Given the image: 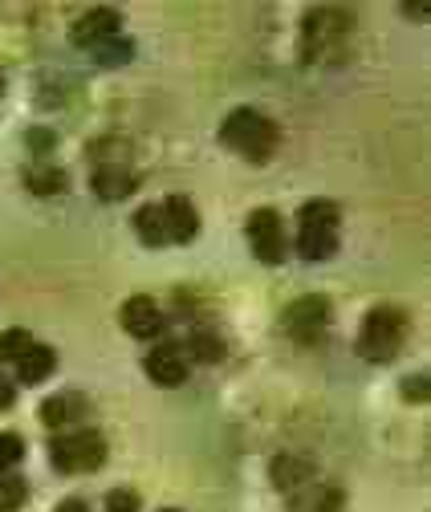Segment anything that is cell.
<instances>
[{"label": "cell", "mask_w": 431, "mask_h": 512, "mask_svg": "<svg viewBox=\"0 0 431 512\" xmlns=\"http://www.w3.org/2000/svg\"><path fill=\"white\" fill-rule=\"evenodd\" d=\"M220 143L232 147L236 155H244L249 163H269L281 143V131L261 110H232L220 126Z\"/></svg>", "instance_id": "1"}, {"label": "cell", "mask_w": 431, "mask_h": 512, "mask_svg": "<svg viewBox=\"0 0 431 512\" xmlns=\"http://www.w3.org/2000/svg\"><path fill=\"white\" fill-rule=\"evenodd\" d=\"M338 224L342 212L334 200H310L297 212V252L305 261H326L338 248Z\"/></svg>", "instance_id": "2"}, {"label": "cell", "mask_w": 431, "mask_h": 512, "mask_svg": "<svg viewBox=\"0 0 431 512\" xmlns=\"http://www.w3.org/2000/svg\"><path fill=\"white\" fill-rule=\"evenodd\" d=\"M411 334V322H407V313L395 309V305H383V309H371L366 313V322L358 330V354L366 362H391L403 342Z\"/></svg>", "instance_id": "3"}, {"label": "cell", "mask_w": 431, "mask_h": 512, "mask_svg": "<svg viewBox=\"0 0 431 512\" xmlns=\"http://www.w3.org/2000/svg\"><path fill=\"white\" fill-rule=\"evenodd\" d=\"M354 29V17L346 9H310L301 25V61H322L326 53H338Z\"/></svg>", "instance_id": "4"}, {"label": "cell", "mask_w": 431, "mask_h": 512, "mask_svg": "<svg viewBox=\"0 0 431 512\" xmlns=\"http://www.w3.org/2000/svg\"><path fill=\"white\" fill-rule=\"evenodd\" d=\"M106 460V439L98 431H66V435H53L49 439V464L66 476H78V472H94L102 468Z\"/></svg>", "instance_id": "5"}, {"label": "cell", "mask_w": 431, "mask_h": 512, "mask_svg": "<svg viewBox=\"0 0 431 512\" xmlns=\"http://www.w3.org/2000/svg\"><path fill=\"white\" fill-rule=\"evenodd\" d=\"M326 326H330V301L322 293H305L281 313V330L301 346H314L326 334Z\"/></svg>", "instance_id": "6"}, {"label": "cell", "mask_w": 431, "mask_h": 512, "mask_svg": "<svg viewBox=\"0 0 431 512\" xmlns=\"http://www.w3.org/2000/svg\"><path fill=\"white\" fill-rule=\"evenodd\" d=\"M244 232H249V244H253L261 265H281L285 261V224L273 208H257L249 216V224H244Z\"/></svg>", "instance_id": "7"}, {"label": "cell", "mask_w": 431, "mask_h": 512, "mask_svg": "<svg viewBox=\"0 0 431 512\" xmlns=\"http://www.w3.org/2000/svg\"><path fill=\"white\" fill-rule=\"evenodd\" d=\"M118 29H122V13H118V9H90L86 17L74 21L70 45H78V49H98V45L114 41Z\"/></svg>", "instance_id": "8"}, {"label": "cell", "mask_w": 431, "mask_h": 512, "mask_svg": "<svg viewBox=\"0 0 431 512\" xmlns=\"http://www.w3.org/2000/svg\"><path fill=\"white\" fill-rule=\"evenodd\" d=\"M118 322H122V330H127L131 338H143V342H151L159 330H163V313H159V305L151 301V297H127V305L118 309Z\"/></svg>", "instance_id": "9"}, {"label": "cell", "mask_w": 431, "mask_h": 512, "mask_svg": "<svg viewBox=\"0 0 431 512\" xmlns=\"http://www.w3.org/2000/svg\"><path fill=\"white\" fill-rule=\"evenodd\" d=\"M143 370H147L151 382H159V387H179V382L188 378V358H183L179 346L163 342V346H155V350L143 358Z\"/></svg>", "instance_id": "10"}, {"label": "cell", "mask_w": 431, "mask_h": 512, "mask_svg": "<svg viewBox=\"0 0 431 512\" xmlns=\"http://www.w3.org/2000/svg\"><path fill=\"white\" fill-rule=\"evenodd\" d=\"M159 208H163V224H167V244H171V240H175V244L196 240L200 216H196V204H192L188 196H167Z\"/></svg>", "instance_id": "11"}, {"label": "cell", "mask_w": 431, "mask_h": 512, "mask_svg": "<svg viewBox=\"0 0 431 512\" xmlns=\"http://www.w3.org/2000/svg\"><path fill=\"white\" fill-rule=\"evenodd\" d=\"M135 187H139V179H135L127 167H118V163H110V167H98V171H94V196H98V200H106V204L127 200Z\"/></svg>", "instance_id": "12"}, {"label": "cell", "mask_w": 431, "mask_h": 512, "mask_svg": "<svg viewBox=\"0 0 431 512\" xmlns=\"http://www.w3.org/2000/svg\"><path fill=\"white\" fill-rule=\"evenodd\" d=\"M342 492L338 488H326V484H305L293 492L289 500V512H338L342 508Z\"/></svg>", "instance_id": "13"}, {"label": "cell", "mask_w": 431, "mask_h": 512, "mask_svg": "<svg viewBox=\"0 0 431 512\" xmlns=\"http://www.w3.org/2000/svg\"><path fill=\"white\" fill-rule=\"evenodd\" d=\"M53 366H57V354L49 350V346H29L21 358H17V378L25 382V387H41V382L53 374Z\"/></svg>", "instance_id": "14"}, {"label": "cell", "mask_w": 431, "mask_h": 512, "mask_svg": "<svg viewBox=\"0 0 431 512\" xmlns=\"http://www.w3.org/2000/svg\"><path fill=\"white\" fill-rule=\"evenodd\" d=\"M82 411H86V399L82 395H53V399L41 403V423L53 427V431H61V427L78 423Z\"/></svg>", "instance_id": "15"}, {"label": "cell", "mask_w": 431, "mask_h": 512, "mask_svg": "<svg viewBox=\"0 0 431 512\" xmlns=\"http://www.w3.org/2000/svg\"><path fill=\"white\" fill-rule=\"evenodd\" d=\"M273 484L285 492H297L305 484H314V468L297 456H281V460H273Z\"/></svg>", "instance_id": "16"}, {"label": "cell", "mask_w": 431, "mask_h": 512, "mask_svg": "<svg viewBox=\"0 0 431 512\" xmlns=\"http://www.w3.org/2000/svg\"><path fill=\"white\" fill-rule=\"evenodd\" d=\"M25 187L33 191V196H61V191H66V171L49 167V163H33L25 171Z\"/></svg>", "instance_id": "17"}, {"label": "cell", "mask_w": 431, "mask_h": 512, "mask_svg": "<svg viewBox=\"0 0 431 512\" xmlns=\"http://www.w3.org/2000/svg\"><path fill=\"white\" fill-rule=\"evenodd\" d=\"M135 232H139V240H143V244H151V248H163V244H167L163 208H159V204H147V208H139V212H135Z\"/></svg>", "instance_id": "18"}, {"label": "cell", "mask_w": 431, "mask_h": 512, "mask_svg": "<svg viewBox=\"0 0 431 512\" xmlns=\"http://www.w3.org/2000/svg\"><path fill=\"white\" fill-rule=\"evenodd\" d=\"M25 500H29V484H25V476L0 472V512H21Z\"/></svg>", "instance_id": "19"}, {"label": "cell", "mask_w": 431, "mask_h": 512, "mask_svg": "<svg viewBox=\"0 0 431 512\" xmlns=\"http://www.w3.org/2000/svg\"><path fill=\"white\" fill-rule=\"evenodd\" d=\"M131 53H135V41H127V37H114V41L98 45V66H127Z\"/></svg>", "instance_id": "20"}, {"label": "cell", "mask_w": 431, "mask_h": 512, "mask_svg": "<svg viewBox=\"0 0 431 512\" xmlns=\"http://www.w3.org/2000/svg\"><path fill=\"white\" fill-rule=\"evenodd\" d=\"M29 346H33V334H29V330H21V326L0 334V358H5V362H17Z\"/></svg>", "instance_id": "21"}, {"label": "cell", "mask_w": 431, "mask_h": 512, "mask_svg": "<svg viewBox=\"0 0 431 512\" xmlns=\"http://www.w3.org/2000/svg\"><path fill=\"white\" fill-rule=\"evenodd\" d=\"M21 460H25V439L17 431H0V472H9Z\"/></svg>", "instance_id": "22"}, {"label": "cell", "mask_w": 431, "mask_h": 512, "mask_svg": "<svg viewBox=\"0 0 431 512\" xmlns=\"http://www.w3.org/2000/svg\"><path fill=\"white\" fill-rule=\"evenodd\" d=\"M188 350H192V358H200V362H220L224 358V342L216 338V334H192V342H188Z\"/></svg>", "instance_id": "23"}, {"label": "cell", "mask_w": 431, "mask_h": 512, "mask_svg": "<svg viewBox=\"0 0 431 512\" xmlns=\"http://www.w3.org/2000/svg\"><path fill=\"white\" fill-rule=\"evenodd\" d=\"M139 508H143V500L131 488H110L106 492V512H139Z\"/></svg>", "instance_id": "24"}, {"label": "cell", "mask_w": 431, "mask_h": 512, "mask_svg": "<svg viewBox=\"0 0 431 512\" xmlns=\"http://www.w3.org/2000/svg\"><path fill=\"white\" fill-rule=\"evenodd\" d=\"M403 395L415 399V403H423V399H427V374H411V378L403 382Z\"/></svg>", "instance_id": "25"}, {"label": "cell", "mask_w": 431, "mask_h": 512, "mask_svg": "<svg viewBox=\"0 0 431 512\" xmlns=\"http://www.w3.org/2000/svg\"><path fill=\"white\" fill-rule=\"evenodd\" d=\"M29 147H33V155H45V151L57 147V135H49V131H29Z\"/></svg>", "instance_id": "26"}, {"label": "cell", "mask_w": 431, "mask_h": 512, "mask_svg": "<svg viewBox=\"0 0 431 512\" xmlns=\"http://www.w3.org/2000/svg\"><path fill=\"white\" fill-rule=\"evenodd\" d=\"M13 403H17V387H13V382H9L5 374H0V415L13 411Z\"/></svg>", "instance_id": "27"}, {"label": "cell", "mask_w": 431, "mask_h": 512, "mask_svg": "<svg viewBox=\"0 0 431 512\" xmlns=\"http://www.w3.org/2000/svg\"><path fill=\"white\" fill-rule=\"evenodd\" d=\"M57 512H90V504L78 500V496H70V500H61V504H57Z\"/></svg>", "instance_id": "28"}, {"label": "cell", "mask_w": 431, "mask_h": 512, "mask_svg": "<svg viewBox=\"0 0 431 512\" xmlns=\"http://www.w3.org/2000/svg\"><path fill=\"white\" fill-rule=\"evenodd\" d=\"M403 13H407V17H411V13H415V17H427L431 9H427V5H403Z\"/></svg>", "instance_id": "29"}, {"label": "cell", "mask_w": 431, "mask_h": 512, "mask_svg": "<svg viewBox=\"0 0 431 512\" xmlns=\"http://www.w3.org/2000/svg\"><path fill=\"white\" fill-rule=\"evenodd\" d=\"M0 94H5V74H0Z\"/></svg>", "instance_id": "30"}, {"label": "cell", "mask_w": 431, "mask_h": 512, "mask_svg": "<svg viewBox=\"0 0 431 512\" xmlns=\"http://www.w3.org/2000/svg\"><path fill=\"white\" fill-rule=\"evenodd\" d=\"M163 512H179V508H163Z\"/></svg>", "instance_id": "31"}]
</instances>
